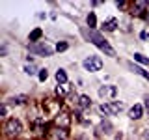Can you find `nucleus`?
Wrapping results in <instances>:
<instances>
[{"mask_svg":"<svg viewBox=\"0 0 149 140\" xmlns=\"http://www.w3.org/2000/svg\"><path fill=\"white\" fill-rule=\"evenodd\" d=\"M116 6H118L119 9H125V8H127V4H125V2H116Z\"/></svg>","mask_w":149,"mask_h":140,"instance_id":"obj_28","label":"nucleus"},{"mask_svg":"<svg viewBox=\"0 0 149 140\" xmlns=\"http://www.w3.org/2000/svg\"><path fill=\"white\" fill-rule=\"evenodd\" d=\"M136 62H140V64H143V65H149V58L147 56H143L142 52H134V56H132Z\"/></svg>","mask_w":149,"mask_h":140,"instance_id":"obj_19","label":"nucleus"},{"mask_svg":"<svg viewBox=\"0 0 149 140\" xmlns=\"http://www.w3.org/2000/svg\"><path fill=\"white\" fill-rule=\"evenodd\" d=\"M0 54H2V56H6V54H8V43H6V41L2 43V50H0Z\"/></svg>","mask_w":149,"mask_h":140,"instance_id":"obj_26","label":"nucleus"},{"mask_svg":"<svg viewBox=\"0 0 149 140\" xmlns=\"http://www.w3.org/2000/svg\"><path fill=\"white\" fill-rule=\"evenodd\" d=\"M129 118L134 120V121L142 120V118H143V106H142V105H134L132 108L129 110Z\"/></svg>","mask_w":149,"mask_h":140,"instance_id":"obj_11","label":"nucleus"},{"mask_svg":"<svg viewBox=\"0 0 149 140\" xmlns=\"http://www.w3.org/2000/svg\"><path fill=\"white\" fill-rule=\"evenodd\" d=\"M60 106H62V101H56V99H47L45 103H43V108H45V112L49 116H58L60 114Z\"/></svg>","mask_w":149,"mask_h":140,"instance_id":"obj_6","label":"nucleus"},{"mask_svg":"<svg viewBox=\"0 0 149 140\" xmlns=\"http://www.w3.org/2000/svg\"><path fill=\"white\" fill-rule=\"evenodd\" d=\"M67 92H69V88H63V84H62V86H58V88H56V93H58L60 97H63Z\"/></svg>","mask_w":149,"mask_h":140,"instance_id":"obj_23","label":"nucleus"},{"mask_svg":"<svg viewBox=\"0 0 149 140\" xmlns=\"http://www.w3.org/2000/svg\"><path fill=\"white\" fill-rule=\"evenodd\" d=\"M0 116H2V118H6V116H8V103H2V110H0Z\"/></svg>","mask_w":149,"mask_h":140,"instance_id":"obj_24","label":"nucleus"},{"mask_svg":"<svg viewBox=\"0 0 149 140\" xmlns=\"http://www.w3.org/2000/svg\"><path fill=\"white\" fill-rule=\"evenodd\" d=\"M28 49L32 50L34 54H39V56H52V52H54V49L50 47L47 41H39V43H32V45H28Z\"/></svg>","mask_w":149,"mask_h":140,"instance_id":"obj_5","label":"nucleus"},{"mask_svg":"<svg viewBox=\"0 0 149 140\" xmlns=\"http://www.w3.org/2000/svg\"><path fill=\"white\" fill-rule=\"evenodd\" d=\"M86 36H88V39H90L93 45H97V47H99V49H101V50H102V52H104L106 56H112V58L116 56V50L112 49L110 43L104 39V37H102V34H99L97 30H88V34H86Z\"/></svg>","mask_w":149,"mask_h":140,"instance_id":"obj_1","label":"nucleus"},{"mask_svg":"<svg viewBox=\"0 0 149 140\" xmlns=\"http://www.w3.org/2000/svg\"><path fill=\"white\" fill-rule=\"evenodd\" d=\"M28 101V97L24 95V93H21V95H13V97H9V103L11 105H22V103H26Z\"/></svg>","mask_w":149,"mask_h":140,"instance_id":"obj_17","label":"nucleus"},{"mask_svg":"<svg viewBox=\"0 0 149 140\" xmlns=\"http://www.w3.org/2000/svg\"><path fill=\"white\" fill-rule=\"evenodd\" d=\"M24 73H26V75H30V77H32V75L39 73V69H36V65H34V64H26V65H24Z\"/></svg>","mask_w":149,"mask_h":140,"instance_id":"obj_20","label":"nucleus"},{"mask_svg":"<svg viewBox=\"0 0 149 140\" xmlns=\"http://www.w3.org/2000/svg\"><path fill=\"white\" fill-rule=\"evenodd\" d=\"M97 131H99V134H112L114 125L110 123V120H101V123L97 125Z\"/></svg>","mask_w":149,"mask_h":140,"instance_id":"obj_10","label":"nucleus"},{"mask_svg":"<svg viewBox=\"0 0 149 140\" xmlns=\"http://www.w3.org/2000/svg\"><path fill=\"white\" fill-rule=\"evenodd\" d=\"M140 37H142V39H149V32H147V30H143L142 34H140Z\"/></svg>","mask_w":149,"mask_h":140,"instance_id":"obj_27","label":"nucleus"},{"mask_svg":"<svg viewBox=\"0 0 149 140\" xmlns=\"http://www.w3.org/2000/svg\"><path fill=\"white\" fill-rule=\"evenodd\" d=\"M82 65H84V69H86V71L97 73V71H101V69H102V58H101V56L91 54V56H88V58H84Z\"/></svg>","mask_w":149,"mask_h":140,"instance_id":"obj_3","label":"nucleus"},{"mask_svg":"<svg viewBox=\"0 0 149 140\" xmlns=\"http://www.w3.org/2000/svg\"><path fill=\"white\" fill-rule=\"evenodd\" d=\"M37 77H39V80H41V82H45L47 78H49V69H39Z\"/></svg>","mask_w":149,"mask_h":140,"instance_id":"obj_22","label":"nucleus"},{"mask_svg":"<svg viewBox=\"0 0 149 140\" xmlns=\"http://www.w3.org/2000/svg\"><path fill=\"white\" fill-rule=\"evenodd\" d=\"M67 43H65V41H58V43H56V47H54V50H58V52H63V50H67Z\"/></svg>","mask_w":149,"mask_h":140,"instance_id":"obj_21","label":"nucleus"},{"mask_svg":"<svg viewBox=\"0 0 149 140\" xmlns=\"http://www.w3.org/2000/svg\"><path fill=\"white\" fill-rule=\"evenodd\" d=\"M129 69L132 73H136V75H140V77H143L146 78V80H149V73L147 71H143L142 67H140V65H134V64H129Z\"/></svg>","mask_w":149,"mask_h":140,"instance_id":"obj_14","label":"nucleus"},{"mask_svg":"<svg viewBox=\"0 0 149 140\" xmlns=\"http://www.w3.org/2000/svg\"><path fill=\"white\" fill-rule=\"evenodd\" d=\"M49 140H69V133H67V129L54 127V129L49 133Z\"/></svg>","mask_w":149,"mask_h":140,"instance_id":"obj_9","label":"nucleus"},{"mask_svg":"<svg viewBox=\"0 0 149 140\" xmlns=\"http://www.w3.org/2000/svg\"><path fill=\"white\" fill-rule=\"evenodd\" d=\"M4 133H6V136H9V138H15L22 133V123L17 118H9L6 121V125H4Z\"/></svg>","mask_w":149,"mask_h":140,"instance_id":"obj_2","label":"nucleus"},{"mask_svg":"<svg viewBox=\"0 0 149 140\" xmlns=\"http://www.w3.org/2000/svg\"><path fill=\"white\" fill-rule=\"evenodd\" d=\"M54 123H56V127H60V129H69V125H71V116H69L67 112H60L54 118Z\"/></svg>","mask_w":149,"mask_h":140,"instance_id":"obj_8","label":"nucleus"},{"mask_svg":"<svg viewBox=\"0 0 149 140\" xmlns=\"http://www.w3.org/2000/svg\"><path fill=\"white\" fill-rule=\"evenodd\" d=\"M56 80H58V84L67 82V73H65V69H58V71H56Z\"/></svg>","mask_w":149,"mask_h":140,"instance_id":"obj_18","label":"nucleus"},{"mask_svg":"<svg viewBox=\"0 0 149 140\" xmlns=\"http://www.w3.org/2000/svg\"><path fill=\"white\" fill-rule=\"evenodd\" d=\"M146 105H147V108H149V97H147V101H146Z\"/></svg>","mask_w":149,"mask_h":140,"instance_id":"obj_30","label":"nucleus"},{"mask_svg":"<svg viewBox=\"0 0 149 140\" xmlns=\"http://www.w3.org/2000/svg\"><path fill=\"white\" fill-rule=\"evenodd\" d=\"M99 108H101L102 114H106V116H118L125 106H123V103H119V101H108V103H102Z\"/></svg>","mask_w":149,"mask_h":140,"instance_id":"obj_4","label":"nucleus"},{"mask_svg":"<svg viewBox=\"0 0 149 140\" xmlns=\"http://www.w3.org/2000/svg\"><path fill=\"white\" fill-rule=\"evenodd\" d=\"M118 19H110V21H106L104 24H102V30H106V32H114L116 28H118Z\"/></svg>","mask_w":149,"mask_h":140,"instance_id":"obj_15","label":"nucleus"},{"mask_svg":"<svg viewBox=\"0 0 149 140\" xmlns=\"http://www.w3.org/2000/svg\"><path fill=\"white\" fill-rule=\"evenodd\" d=\"M116 140H123V134H121V133H118V134H116Z\"/></svg>","mask_w":149,"mask_h":140,"instance_id":"obj_29","label":"nucleus"},{"mask_svg":"<svg viewBox=\"0 0 149 140\" xmlns=\"http://www.w3.org/2000/svg\"><path fill=\"white\" fill-rule=\"evenodd\" d=\"M142 138L143 140H149V127L147 129H142Z\"/></svg>","mask_w":149,"mask_h":140,"instance_id":"obj_25","label":"nucleus"},{"mask_svg":"<svg viewBox=\"0 0 149 140\" xmlns=\"http://www.w3.org/2000/svg\"><path fill=\"white\" fill-rule=\"evenodd\" d=\"M91 106V99L88 95H80V99H78V103H77V108L78 110H88Z\"/></svg>","mask_w":149,"mask_h":140,"instance_id":"obj_12","label":"nucleus"},{"mask_svg":"<svg viewBox=\"0 0 149 140\" xmlns=\"http://www.w3.org/2000/svg\"><path fill=\"white\" fill-rule=\"evenodd\" d=\"M99 97L101 99H114L116 95H118V88L114 86V84H104V86L99 88Z\"/></svg>","mask_w":149,"mask_h":140,"instance_id":"obj_7","label":"nucleus"},{"mask_svg":"<svg viewBox=\"0 0 149 140\" xmlns=\"http://www.w3.org/2000/svg\"><path fill=\"white\" fill-rule=\"evenodd\" d=\"M41 36H43V30H41V28H34V30L28 34V39H30L32 43H39Z\"/></svg>","mask_w":149,"mask_h":140,"instance_id":"obj_13","label":"nucleus"},{"mask_svg":"<svg viewBox=\"0 0 149 140\" xmlns=\"http://www.w3.org/2000/svg\"><path fill=\"white\" fill-rule=\"evenodd\" d=\"M86 24L90 26V30H95V26H97V17H95V13H93V11L88 13V17H86Z\"/></svg>","mask_w":149,"mask_h":140,"instance_id":"obj_16","label":"nucleus"}]
</instances>
